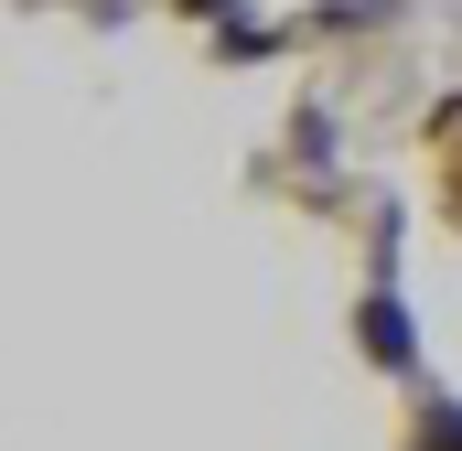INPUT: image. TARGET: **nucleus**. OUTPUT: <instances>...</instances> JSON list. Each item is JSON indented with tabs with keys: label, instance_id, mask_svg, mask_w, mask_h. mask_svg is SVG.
Here are the masks:
<instances>
[{
	"label": "nucleus",
	"instance_id": "obj_1",
	"mask_svg": "<svg viewBox=\"0 0 462 451\" xmlns=\"http://www.w3.org/2000/svg\"><path fill=\"white\" fill-rule=\"evenodd\" d=\"M365 354H376V365H398V376L420 365V354H409V312H398V290H376V301H365Z\"/></svg>",
	"mask_w": 462,
	"mask_h": 451
}]
</instances>
